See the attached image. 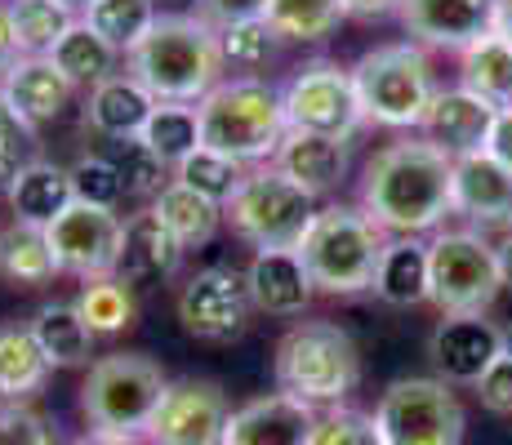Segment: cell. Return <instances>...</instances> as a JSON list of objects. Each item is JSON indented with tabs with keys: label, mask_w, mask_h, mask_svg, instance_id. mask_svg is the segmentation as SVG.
<instances>
[{
	"label": "cell",
	"mask_w": 512,
	"mask_h": 445,
	"mask_svg": "<svg viewBox=\"0 0 512 445\" xmlns=\"http://www.w3.org/2000/svg\"><path fill=\"white\" fill-rule=\"evenodd\" d=\"M450 183H455V161L441 147H432L428 138H401L366 165L361 210L392 236L437 232L441 219L455 214Z\"/></svg>",
	"instance_id": "obj_1"
},
{
	"label": "cell",
	"mask_w": 512,
	"mask_h": 445,
	"mask_svg": "<svg viewBox=\"0 0 512 445\" xmlns=\"http://www.w3.org/2000/svg\"><path fill=\"white\" fill-rule=\"evenodd\" d=\"M130 76L156 103H201L223 76L219 32L196 14H156L152 32L130 49Z\"/></svg>",
	"instance_id": "obj_2"
},
{
	"label": "cell",
	"mask_w": 512,
	"mask_h": 445,
	"mask_svg": "<svg viewBox=\"0 0 512 445\" xmlns=\"http://www.w3.org/2000/svg\"><path fill=\"white\" fill-rule=\"evenodd\" d=\"M196 116H201V147L241 165L277 161L281 138L290 134L281 89L259 76L219 81V89H210L196 103Z\"/></svg>",
	"instance_id": "obj_3"
},
{
	"label": "cell",
	"mask_w": 512,
	"mask_h": 445,
	"mask_svg": "<svg viewBox=\"0 0 512 445\" xmlns=\"http://www.w3.org/2000/svg\"><path fill=\"white\" fill-rule=\"evenodd\" d=\"M383 227L361 205H321L308 236L299 241V259L312 276V290L321 294H361L374 290L383 259Z\"/></svg>",
	"instance_id": "obj_4"
},
{
	"label": "cell",
	"mask_w": 512,
	"mask_h": 445,
	"mask_svg": "<svg viewBox=\"0 0 512 445\" xmlns=\"http://www.w3.org/2000/svg\"><path fill=\"white\" fill-rule=\"evenodd\" d=\"M272 374H277V392L308 401L312 410L339 405L361 379V352L352 334L334 321H303L281 334Z\"/></svg>",
	"instance_id": "obj_5"
},
{
	"label": "cell",
	"mask_w": 512,
	"mask_h": 445,
	"mask_svg": "<svg viewBox=\"0 0 512 445\" xmlns=\"http://www.w3.org/2000/svg\"><path fill=\"white\" fill-rule=\"evenodd\" d=\"M352 85H357V103L366 121L388 125V130H419L432 98H437L428 54L410 41L366 49L352 67Z\"/></svg>",
	"instance_id": "obj_6"
},
{
	"label": "cell",
	"mask_w": 512,
	"mask_h": 445,
	"mask_svg": "<svg viewBox=\"0 0 512 445\" xmlns=\"http://www.w3.org/2000/svg\"><path fill=\"white\" fill-rule=\"evenodd\" d=\"M165 383H170L165 370L143 352L98 356L81 383V414L90 419V432H130V437H143Z\"/></svg>",
	"instance_id": "obj_7"
},
{
	"label": "cell",
	"mask_w": 512,
	"mask_h": 445,
	"mask_svg": "<svg viewBox=\"0 0 512 445\" xmlns=\"http://www.w3.org/2000/svg\"><path fill=\"white\" fill-rule=\"evenodd\" d=\"M223 214L232 232L254 250H299V241L317 219V196H308L277 165H259L241 183V192L223 205Z\"/></svg>",
	"instance_id": "obj_8"
},
{
	"label": "cell",
	"mask_w": 512,
	"mask_h": 445,
	"mask_svg": "<svg viewBox=\"0 0 512 445\" xmlns=\"http://www.w3.org/2000/svg\"><path fill=\"white\" fill-rule=\"evenodd\" d=\"M499 290V245H490L481 232H437L428 241V299L441 316H486Z\"/></svg>",
	"instance_id": "obj_9"
},
{
	"label": "cell",
	"mask_w": 512,
	"mask_h": 445,
	"mask_svg": "<svg viewBox=\"0 0 512 445\" xmlns=\"http://www.w3.org/2000/svg\"><path fill=\"white\" fill-rule=\"evenodd\" d=\"M374 419L388 445H459L468 428L464 405L450 392V383L428 379V374L388 383Z\"/></svg>",
	"instance_id": "obj_10"
},
{
	"label": "cell",
	"mask_w": 512,
	"mask_h": 445,
	"mask_svg": "<svg viewBox=\"0 0 512 445\" xmlns=\"http://www.w3.org/2000/svg\"><path fill=\"white\" fill-rule=\"evenodd\" d=\"M281 98H285V125L299 134H321L348 143L366 121V112L357 103V85H352V67L326 63V58L294 72V81L281 89Z\"/></svg>",
	"instance_id": "obj_11"
},
{
	"label": "cell",
	"mask_w": 512,
	"mask_h": 445,
	"mask_svg": "<svg viewBox=\"0 0 512 445\" xmlns=\"http://www.w3.org/2000/svg\"><path fill=\"white\" fill-rule=\"evenodd\" d=\"M121 232H125V223L116 219V210H98V205L72 201L45 227V241H49V254H54L58 272L81 276V281H98V276H116V263H121Z\"/></svg>",
	"instance_id": "obj_12"
},
{
	"label": "cell",
	"mask_w": 512,
	"mask_h": 445,
	"mask_svg": "<svg viewBox=\"0 0 512 445\" xmlns=\"http://www.w3.org/2000/svg\"><path fill=\"white\" fill-rule=\"evenodd\" d=\"M228 419V392L214 379H174L165 383L143 437L152 445H223Z\"/></svg>",
	"instance_id": "obj_13"
},
{
	"label": "cell",
	"mask_w": 512,
	"mask_h": 445,
	"mask_svg": "<svg viewBox=\"0 0 512 445\" xmlns=\"http://www.w3.org/2000/svg\"><path fill=\"white\" fill-rule=\"evenodd\" d=\"M250 308L254 303L245 290V276L232 267H205V272L187 276V285L179 290L183 330L205 343H232L245 330Z\"/></svg>",
	"instance_id": "obj_14"
},
{
	"label": "cell",
	"mask_w": 512,
	"mask_h": 445,
	"mask_svg": "<svg viewBox=\"0 0 512 445\" xmlns=\"http://www.w3.org/2000/svg\"><path fill=\"white\" fill-rule=\"evenodd\" d=\"M504 352V330L490 325L486 316H446L428 339V361L437 365L441 383H472L499 361Z\"/></svg>",
	"instance_id": "obj_15"
},
{
	"label": "cell",
	"mask_w": 512,
	"mask_h": 445,
	"mask_svg": "<svg viewBox=\"0 0 512 445\" xmlns=\"http://www.w3.org/2000/svg\"><path fill=\"white\" fill-rule=\"evenodd\" d=\"M401 23L410 36L437 49H472L495 27V0H406Z\"/></svg>",
	"instance_id": "obj_16"
},
{
	"label": "cell",
	"mask_w": 512,
	"mask_h": 445,
	"mask_svg": "<svg viewBox=\"0 0 512 445\" xmlns=\"http://www.w3.org/2000/svg\"><path fill=\"white\" fill-rule=\"evenodd\" d=\"M312 428H317V410L308 401L268 392L232 410L223 445H312Z\"/></svg>",
	"instance_id": "obj_17"
},
{
	"label": "cell",
	"mask_w": 512,
	"mask_h": 445,
	"mask_svg": "<svg viewBox=\"0 0 512 445\" xmlns=\"http://www.w3.org/2000/svg\"><path fill=\"white\" fill-rule=\"evenodd\" d=\"M495 116L499 112L486 103V98H477V94H468L464 85H455V89H437V98H432V107H428L419 130L432 147H441L450 161H459V156L486 152V138H490Z\"/></svg>",
	"instance_id": "obj_18"
},
{
	"label": "cell",
	"mask_w": 512,
	"mask_h": 445,
	"mask_svg": "<svg viewBox=\"0 0 512 445\" xmlns=\"http://www.w3.org/2000/svg\"><path fill=\"white\" fill-rule=\"evenodd\" d=\"M76 85L54 67V58H14L9 72L0 76V103L18 116L23 125L58 121L72 103Z\"/></svg>",
	"instance_id": "obj_19"
},
{
	"label": "cell",
	"mask_w": 512,
	"mask_h": 445,
	"mask_svg": "<svg viewBox=\"0 0 512 445\" xmlns=\"http://www.w3.org/2000/svg\"><path fill=\"white\" fill-rule=\"evenodd\" d=\"M450 196H455V214H464V219L481 227H512V174L495 156H459Z\"/></svg>",
	"instance_id": "obj_20"
},
{
	"label": "cell",
	"mask_w": 512,
	"mask_h": 445,
	"mask_svg": "<svg viewBox=\"0 0 512 445\" xmlns=\"http://www.w3.org/2000/svg\"><path fill=\"white\" fill-rule=\"evenodd\" d=\"M250 303L268 316H299L312 303V276L299 250H259L245 267Z\"/></svg>",
	"instance_id": "obj_21"
},
{
	"label": "cell",
	"mask_w": 512,
	"mask_h": 445,
	"mask_svg": "<svg viewBox=\"0 0 512 445\" xmlns=\"http://www.w3.org/2000/svg\"><path fill=\"white\" fill-rule=\"evenodd\" d=\"M183 263V245L174 241L170 232L161 227L152 210L143 214H130L125 219V232H121V263H116V276L125 285H156L165 276H174Z\"/></svg>",
	"instance_id": "obj_22"
},
{
	"label": "cell",
	"mask_w": 512,
	"mask_h": 445,
	"mask_svg": "<svg viewBox=\"0 0 512 445\" xmlns=\"http://www.w3.org/2000/svg\"><path fill=\"white\" fill-rule=\"evenodd\" d=\"M277 170L285 178H294L308 196H326L343 183V174H348V143L290 130L277 147Z\"/></svg>",
	"instance_id": "obj_23"
},
{
	"label": "cell",
	"mask_w": 512,
	"mask_h": 445,
	"mask_svg": "<svg viewBox=\"0 0 512 445\" xmlns=\"http://www.w3.org/2000/svg\"><path fill=\"white\" fill-rule=\"evenodd\" d=\"M152 112H156V98L147 94L130 72L107 76L103 85L90 89V103H85V121H90L107 143H116V138H139L143 125L152 121Z\"/></svg>",
	"instance_id": "obj_24"
},
{
	"label": "cell",
	"mask_w": 512,
	"mask_h": 445,
	"mask_svg": "<svg viewBox=\"0 0 512 445\" xmlns=\"http://www.w3.org/2000/svg\"><path fill=\"white\" fill-rule=\"evenodd\" d=\"M5 196H9V210H14V223H27V227H49L76 201L67 170H58L49 161H27Z\"/></svg>",
	"instance_id": "obj_25"
},
{
	"label": "cell",
	"mask_w": 512,
	"mask_h": 445,
	"mask_svg": "<svg viewBox=\"0 0 512 445\" xmlns=\"http://www.w3.org/2000/svg\"><path fill=\"white\" fill-rule=\"evenodd\" d=\"M374 294L383 303H392V308H415V303L428 299V241H419V236H392L383 245Z\"/></svg>",
	"instance_id": "obj_26"
},
{
	"label": "cell",
	"mask_w": 512,
	"mask_h": 445,
	"mask_svg": "<svg viewBox=\"0 0 512 445\" xmlns=\"http://www.w3.org/2000/svg\"><path fill=\"white\" fill-rule=\"evenodd\" d=\"M32 334L41 343L49 370H72V365H90L94 356V330L81 321L76 303H41L32 316Z\"/></svg>",
	"instance_id": "obj_27"
},
{
	"label": "cell",
	"mask_w": 512,
	"mask_h": 445,
	"mask_svg": "<svg viewBox=\"0 0 512 445\" xmlns=\"http://www.w3.org/2000/svg\"><path fill=\"white\" fill-rule=\"evenodd\" d=\"M152 214L161 219V227L183 245V250H196V245L214 241V232H219V223H223V205L205 201L201 192H192V187L179 183V178L152 201Z\"/></svg>",
	"instance_id": "obj_28"
},
{
	"label": "cell",
	"mask_w": 512,
	"mask_h": 445,
	"mask_svg": "<svg viewBox=\"0 0 512 445\" xmlns=\"http://www.w3.org/2000/svg\"><path fill=\"white\" fill-rule=\"evenodd\" d=\"M49 379V361L32 325H0V401H27Z\"/></svg>",
	"instance_id": "obj_29"
},
{
	"label": "cell",
	"mask_w": 512,
	"mask_h": 445,
	"mask_svg": "<svg viewBox=\"0 0 512 445\" xmlns=\"http://www.w3.org/2000/svg\"><path fill=\"white\" fill-rule=\"evenodd\" d=\"M5 5H9L18 58H49L54 45L76 27L67 0H5Z\"/></svg>",
	"instance_id": "obj_30"
},
{
	"label": "cell",
	"mask_w": 512,
	"mask_h": 445,
	"mask_svg": "<svg viewBox=\"0 0 512 445\" xmlns=\"http://www.w3.org/2000/svg\"><path fill=\"white\" fill-rule=\"evenodd\" d=\"M0 276H5L14 290H36V285L54 281L58 263H54V254H49L45 227L14 223L0 232Z\"/></svg>",
	"instance_id": "obj_31"
},
{
	"label": "cell",
	"mask_w": 512,
	"mask_h": 445,
	"mask_svg": "<svg viewBox=\"0 0 512 445\" xmlns=\"http://www.w3.org/2000/svg\"><path fill=\"white\" fill-rule=\"evenodd\" d=\"M464 89L477 98H486L495 112H508L512 107V45L504 36H481L472 49H464Z\"/></svg>",
	"instance_id": "obj_32"
},
{
	"label": "cell",
	"mask_w": 512,
	"mask_h": 445,
	"mask_svg": "<svg viewBox=\"0 0 512 445\" xmlns=\"http://www.w3.org/2000/svg\"><path fill=\"white\" fill-rule=\"evenodd\" d=\"M116 54H121V49H112V45H107L103 36H98L94 27L81 18V23H76L72 32H67L63 41L54 45V54H49V58H54V67H58V72H63L76 89H81V85L94 89V85H103L107 76H116Z\"/></svg>",
	"instance_id": "obj_33"
},
{
	"label": "cell",
	"mask_w": 512,
	"mask_h": 445,
	"mask_svg": "<svg viewBox=\"0 0 512 445\" xmlns=\"http://www.w3.org/2000/svg\"><path fill=\"white\" fill-rule=\"evenodd\" d=\"M76 312L98 339V334L130 330L134 316H139V303H134V290L121 276H98V281H85V290L76 294Z\"/></svg>",
	"instance_id": "obj_34"
},
{
	"label": "cell",
	"mask_w": 512,
	"mask_h": 445,
	"mask_svg": "<svg viewBox=\"0 0 512 445\" xmlns=\"http://www.w3.org/2000/svg\"><path fill=\"white\" fill-rule=\"evenodd\" d=\"M139 138L165 165L179 170L187 156L201 147V116H196V107H187V103H156L152 121L143 125Z\"/></svg>",
	"instance_id": "obj_35"
},
{
	"label": "cell",
	"mask_w": 512,
	"mask_h": 445,
	"mask_svg": "<svg viewBox=\"0 0 512 445\" xmlns=\"http://www.w3.org/2000/svg\"><path fill=\"white\" fill-rule=\"evenodd\" d=\"M85 23H90L112 49H125V54H130V49L152 32L156 5L152 0H90V5H85Z\"/></svg>",
	"instance_id": "obj_36"
},
{
	"label": "cell",
	"mask_w": 512,
	"mask_h": 445,
	"mask_svg": "<svg viewBox=\"0 0 512 445\" xmlns=\"http://www.w3.org/2000/svg\"><path fill=\"white\" fill-rule=\"evenodd\" d=\"M343 18V0H268V23L281 41H321Z\"/></svg>",
	"instance_id": "obj_37"
},
{
	"label": "cell",
	"mask_w": 512,
	"mask_h": 445,
	"mask_svg": "<svg viewBox=\"0 0 512 445\" xmlns=\"http://www.w3.org/2000/svg\"><path fill=\"white\" fill-rule=\"evenodd\" d=\"M174 178L179 183H187L192 192H201L205 201H214V205H228L236 192H241V183L250 178V165H241V161H228V156H219V152H210V147H196L192 156L174 170Z\"/></svg>",
	"instance_id": "obj_38"
},
{
	"label": "cell",
	"mask_w": 512,
	"mask_h": 445,
	"mask_svg": "<svg viewBox=\"0 0 512 445\" xmlns=\"http://www.w3.org/2000/svg\"><path fill=\"white\" fill-rule=\"evenodd\" d=\"M107 161L116 165L125 192H134V196H152L156 201V196L174 183L170 165H165L143 138H116V143H107Z\"/></svg>",
	"instance_id": "obj_39"
},
{
	"label": "cell",
	"mask_w": 512,
	"mask_h": 445,
	"mask_svg": "<svg viewBox=\"0 0 512 445\" xmlns=\"http://www.w3.org/2000/svg\"><path fill=\"white\" fill-rule=\"evenodd\" d=\"M219 45H223V63L263 67V63H272V54H277L281 36L272 32L268 18H250V23L223 27V32H219Z\"/></svg>",
	"instance_id": "obj_40"
},
{
	"label": "cell",
	"mask_w": 512,
	"mask_h": 445,
	"mask_svg": "<svg viewBox=\"0 0 512 445\" xmlns=\"http://www.w3.org/2000/svg\"><path fill=\"white\" fill-rule=\"evenodd\" d=\"M72 178V196L81 205H98V210H116V201L125 196V183L116 174V165L107 156H81V161L67 170Z\"/></svg>",
	"instance_id": "obj_41"
},
{
	"label": "cell",
	"mask_w": 512,
	"mask_h": 445,
	"mask_svg": "<svg viewBox=\"0 0 512 445\" xmlns=\"http://www.w3.org/2000/svg\"><path fill=\"white\" fill-rule=\"evenodd\" d=\"M312 445H388L379 432V419L352 405H334L330 414H317Z\"/></svg>",
	"instance_id": "obj_42"
},
{
	"label": "cell",
	"mask_w": 512,
	"mask_h": 445,
	"mask_svg": "<svg viewBox=\"0 0 512 445\" xmlns=\"http://www.w3.org/2000/svg\"><path fill=\"white\" fill-rule=\"evenodd\" d=\"M0 445H63L54 432V423L41 410L23 401H5L0 405Z\"/></svg>",
	"instance_id": "obj_43"
},
{
	"label": "cell",
	"mask_w": 512,
	"mask_h": 445,
	"mask_svg": "<svg viewBox=\"0 0 512 445\" xmlns=\"http://www.w3.org/2000/svg\"><path fill=\"white\" fill-rule=\"evenodd\" d=\"M27 147H32V125H23L0 103V192H9V183L27 165Z\"/></svg>",
	"instance_id": "obj_44"
},
{
	"label": "cell",
	"mask_w": 512,
	"mask_h": 445,
	"mask_svg": "<svg viewBox=\"0 0 512 445\" xmlns=\"http://www.w3.org/2000/svg\"><path fill=\"white\" fill-rule=\"evenodd\" d=\"M477 401L486 405L490 414H512V352H499V361L481 374Z\"/></svg>",
	"instance_id": "obj_45"
},
{
	"label": "cell",
	"mask_w": 512,
	"mask_h": 445,
	"mask_svg": "<svg viewBox=\"0 0 512 445\" xmlns=\"http://www.w3.org/2000/svg\"><path fill=\"white\" fill-rule=\"evenodd\" d=\"M196 9H201L196 18H205L214 32L232 23H250V18H268V0H196Z\"/></svg>",
	"instance_id": "obj_46"
},
{
	"label": "cell",
	"mask_w": 512,
	"mask_h": 445,
	"mask_svg": "<svg viewBox=\"0 0 512 445\" xmlns=\"http://www.w3.org/2000/svg\"><path fill=\"white\" fill-rule=\"evenodd\" d=\"M486 156H495V161L512 174V107H508V112H499V116H495V125H490Z\"/></svg>",
	"instance_id": "obj_47"
},
{
	"label": "cell",
	"mask_w": 512,
	"mask_h": 445,
	"mask_svg": "<svg viewBox=\"0 0 512 445\" xmlns=\"http://www.w3.org/2000/svg\"><path fill=\"white\" fill-rule=\"evenodd\" d=\"M401 5H406V0H343V14L348 18H383Z\"/></svg>",
	"instance_id": "obj_48"
},
{
	"label": "cell",
	"mask_w": 512,
	"mask_h": 445,
	"mask_svg": "<svg viewBox=\"0 0 512 445\" xmlns=\"http://www.w3.org/2000/svg\"><path fill=\"white\" fill-rule=\"evenodd\" d=\"M14 58H18V45H14V27H9V5L0 0V76L9 72Z\"/></svg>",
	"instance_id": "obj_49"
},
{
	"label": "cell",
	"mask_w": 512,
	"mask_h": 445,
	"mask_svg": "<svg viewBox=\"0 0 512 445\" xmlns=\"http://www.w3.org/2000/svg\"><path fill=\"white\" fill-rule=\"evenodd\" d=\"M72 445H152L147 437H130V432H85Z\"/></svg>",
	"instance_id": "obj_50"
},
{
	"label": "cell",
	"mask_w": 512,
	"mask_h": 445,
	"mask_svg": "<svg viewBox=\"0 0 512 445\" xmlns=\"http://www.w3.org/2000/svg\"><path fill=\"white\" fill-rule=\"evenodd\" d=\"M495 36H504L512 45V0H495V27H490Z\"/></svg>",
	"instance_id": "obj_51"
},
{
	"label": "cell",
	"mask_w": 512,
	"mask_h": 445,
	"mask_svg": "<svg viewBox=\"0 0 512 445\" xmlns=\"http://www.w3.org/2000/svg\"><path fill=\"white\" fill-rule=\"evenodd\" d=\"M499 267H504V285H512V236L499 245Z\"/></svg>",
	"instance_id": "obj_52"
},
{
	"label": "cell",
	"mask_w": 512,
	"mask_h": 445,
	"mask_svg": "<svg viewBox=\"0 0 512 445\" xmlns=\"http://www.w3.org/2000/svg\"><path fill=\"white\" fill-rule=\"evenodd\" d=\"M504 352H512V325L504 330Z\"/></svg>",
	"instance_id": "obj_53"
},
{
	"label": "cell",
	"mask_w": 512,
	"mask_h": 445,
	"mask_svg": "<svg viewBox=\"0 0 512 445\" xmlns=\"http://www.w3.org/2000/svg\"><path fill=\"white\" fill-rule=\"evenodd\" d=\"M67 5H72V9H76V5H90V0H67Z\"/></svg>",
	"instance_id": "obj_54"
},
{
	"label": "cell",
	"mask_w": 512,
	"mask_h": 445,
	"mask_svg": "<svg viewBox=\"0 0 512 445\" xmlns=\"http://www.w3.org/2000/svg\"><path fill=\"white\" fill-rule=\"evenodd\" d=\"M0 232H5V227H0Z\"/></svg>",
	"instance_id": "obj_55"
}]
</instances>
